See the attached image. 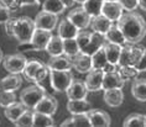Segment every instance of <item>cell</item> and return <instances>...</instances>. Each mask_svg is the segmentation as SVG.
I'll list each match as a JSON object with an SVG mask.
<instances>
[{"instance_id": "obj_1", "label": "cell", "mask_w": 146, "mask_h": 127, "mask_svg": "<svg viewBox=\"0 0 146 127\" xmlns=\"http://www.w3.org/2000/svg\"><path fill=\"white\" fill-rule=\"evenodd\" d=\"M116 24L123 31L127 43H131V45H137L146 35L145 20L142 19L141 15L134 11L123 14V16L116 21Z\"/></svg>"}, {"instance_id": "obj_2", "label": "cell", "mask_w": 146, "mask_h": 127, "mask_svg": "<svg viewBox=\"0 0 146 127\" xmlns=\"http://www.w3.org/2000/svg\"><path fill=\"white\" fill-rule=\"evenodd\" d=\"M35 30V20H32L31 17L27 16L17 17V19H15V22H14L13 37H15L19 43H27L31 41Z\"/></svg>"}, {"instance_id": "obj_3", "label": "cell", "mask_w": 146, "mask_h": 127, "mask_svg": "<svg viewBox=\"0 0 146 127\" xmlns=\"http://www.w3.org/2000/svg\"><path fill=\"white\" fill-rule=\"evenodd\" d=\"M46 95L45 88L35 83L34 85H30L25 88L20 94V101L23 103L27 109L34 110L35 106L38 104V101Z\"/></svg>"}, {"instance_id": "obj_4", "label": "cell", "mask_w": 146, "mask_h": 127, "mask_svg": "<svg viewBox=\"0 0 146 127\" xmlns=\"http://www.w3.org/2000/svg\"><path fill=\"white\" fill-rule=\"evenodd\" d=\"M50 79H51V85L54 91H66L72 82L74 80L73 74L71 70H56V69H50Z\"/></svg>"}, {"instance_id": "obj_5", "label": "cell", "mask_w": 146, "mask_h": 127, "mask_svg": "<svg viewBox=\"0 0 146 127\" xmlns=\"http://www.w3.org/2000/svg\"><path fill=\"white\" fill-rule=\"evenodd\" d=\"M26 63H27V59L23 53L10 54V56L5 57L4 59H3L4 68L9 72V73H14V74H21L23 73Z\"/></svg>"}, {"instance_id": "obj_6", "label": "cell", "mask_w": 146, "mask_h": 127, "mask_svg": "<svg viewBox=\"0 0 146 127\" xmlns=\"http://www.w3.org/2000/svg\"><path fill=\"white\" fill-rule=\"evenodd\" d=\"M58 22V15L48 11L42 10L41 13L37 14V16L35 17V26L36 28H42V30H48V31H53L57 27Z\"/></svg>"}, {"instance_id": "obj_7", "label": "cell", "mask_w": 146, "mask_h": 127, "mask_svg": "<svg viewBox=\"0 0 146 127\" xmlns=\"http://www.w3.org/2000/svg\"><path fill=\"white\" fill-rule=\"evenodd\" d=\"M67 19L71 20L79 30H87V27L90 26L92 16L83 8H77V9H73L72 11L68 13Z\"/></svg>"}, {"instance_id": "obj_8", "label": "cell", "mask_w": 146, "mask_h": 127, "mask_svg": "<svg viewBox=\"0 0 146 127\" xmlns=\"http://www.w3.org/2000/svg\"><path fill=\"white\" fill-rule=\"evenodd\" d=\"M124 8L120 4V1H108L104 0L103 6H102V15L107 16L113 22H116L120 17L123 16Z\"/></svg>"}, {"instance_id": "obj_9", "label": "cell", "mask_w": 146, "mask_h": 127, "mask_svg": "<svg viewBox=\"0 0 146 127\" xmlns=\"http://www.w3.org/2000/svg\"><path fill=\"white\" fill-rule=\"evenodd\" d=\"M52 37V31L42 30V28H36L31 38V46L36 51H46V47L48 45L50 39Z\"/></svg>"}, {"instance_id": "obj_10", "label": "cell", "mask_w": 146, "mask_h": 127, "mask_svg": "<svg viewBox=\"0 0 146 127\" xmlns=\"http://www.w3.org/2000/svg\"><path fill=\"white\" fill-rule=\"evenodd\" d=\"M103 78H104V72L103 69H93L87 73L86 78V85L89 91H99L103 89Z\"/></svg>"}, {"instance_id": "obj_11", "label": "cell", "mask_w": 146, "mask_h": 127, "mask_svg": "<svg viewBox=\"0 0 146 127\" xmlns=\"http://www.w3.org/2000/svg\"><path fill=\"white\" fill-rule=\"evenodd\" d=\"M89 90L87 88L84 80H73L69 88L66 90L68 100H76V99H87Z\"/></svg>"}, {"instance_id": "obj_12", "label": "cell", "mask_w": 146, "mask_h": 127, "mask_svg": "<svg viewBox=\"0 0 146 127\" xmlns=\"http://www.w3.org/2000/svg\"><path fill=\"white\" fill-rule=\"evenodd\" d=\"M125 79L121 77V74L118 70L110 72V73H104L103 78V90L109 89H123L125 85Z\"/></svg>"}, {"instance_id": "obj_13", "label": "cell", "mask_w": 146, "mask_h": 127, "mask_svg": "<svg viewBox=\"0 0 146 127\" xmlns=\"http://www.w3.org/2000/svg\"><path fill=\"white\" fill-rule=\"evenodd\" d=\"M79 32V28L72 22L71 20L62 19L57 25V35H60L62 38H76Z\"/></svg>"}, {"instance_id": "obj_14", "label": "cell", "mask_w": 146, "mask_h": 127, "mask_svg": "<svg viewBox=\"0 0 146 127\" xmlns=\"http://www.w3.org/2000/svg\"><path fill=\"white\" fill-rule=\"evenodd\" d=\"M57 107H58L57 100L54 99L53 96L47 95V94H46V95L38 101V104L35 106L34 111L42 112V114H47V115H51V116H52V115L56 114Z\"/></svg>"}, {"instance_id": "obj_15", "label": "cell", "mask_w": 146, "mask_h": 127, "mask_svg": "<svg viewBox=\"0 0 146 127\" xmlns=\"http://www.w3.org/2000/svg\"><path fill=\"white\" fill-rule=\"evenodd\" d=\"M72 64H73V68H74L78 73H82V74H87L89 70L93 69L92 57L88 56V54L82 53V52L72 58Z\"/></svg>"}, {"instance_id": "obj_16", "label": "cell", "mask_w": 146, "mask_h": 127, "mask_svg": "<svg viewBox=\"0 0 146 127\" xmlns=\"http://www.w3.org/2000/svg\"><path fill=\"white\" fill-rule=\"evenodd\" d=\"M47 67L48 69H56V70H71L73 68L72 64V58L61 54V56H54L51 57L50 61L47 62Z\"/></svg>"}, {"instance_id": "obj_17", "label": "cell", "mask_w": 146, "mask_h": 127, "mask_svg": "<svg viewBox=\"0 0 146 127\" xmlns=\"http://www.w3.org/2000/svg\"><path fill=\"white\" fill-rule=\"evenodd\" d=\"M87 115H88L90 123H92L93 127H108V126H110V123H111L110 116L103 110L92 109Z\"/></svg>"}, {"instance_id": "obj_18", "label": "cell", "mask_w": 146, "mask_h": 127, "mask_svg": "<svg viewBox=\"0 0 146 127\" xmlns=\"http://www.w3.org/2000/svg\"><path fill=\"white\" fill-rule=\"evenodd\" d=\"M67 110L72 115H83L88 114L92 110V104L87 99H76V100H68L67 103Z\"/></svg>"}, {"instance_id": "obj_19", "label": "cell", "mask_w": 146, "mask_h": 127, "mask_svg": "<svg viewBox=\"0 0 146 127\" xmlns=\"http://www.w3.org/2000/svg\"><path fill=\"white\" fill-rule=\"evenodd\" d=\"M114 24L111 20H109L107 16L104 15H97L92 17V21H90V27H92L93 32H97V34L100 35H105L107 31L111 27V25Z\"/></svg>"}, {"instance_id": "obj_20", "label": "cell", "mask_w": 146, "mask_h": 127, "mask_svg": "<svg viewBox=\"0 0 146 127\" xmlns=\"http://www.w3.org/2000/svg\"><path fill=\"white\" fill-rule=\"evenodd\" d=\"M23 84V78L20 74L10 73L0 80V90H8V91H16Z\"/></svg>"}, {"instance_id": "obj_21", "label": "cell", "mask_w": 146, "mask_h": 127, "mask_svg": "<svg viewBox=\"0 0 146 127\" xmlns=\"http://www.w3.org/2000/svg\"><path fill=\"white\" fill-rule=\"evenodd\" d=\"M104 101L108 106L118 107L124 101V93L121 89H109L104 90Z\"/></svg>"}, {"instance_id": "obj_22", "label": "cell", "mask_w": 146, "mask_h": 127, "mask_svg": "<svg viewBox=\"0 0 146 127\" xmlns=\"http://www.w3.org/2000/svg\"><path fill=\"white\" fill-rule=\"evenodd\" d=\"M104 38H105V41L111 42V43H116V45H120V46H124L127 43L125 36H124L123 31L120 30V27L118 26V24L111 25V27L109 28L107 31V34L104 35Z\"/></svg>"}, {"instance_id": "obj_23", "label": "cell", "mask_w": 146, "mask_h": 127, "mask_svg": "<svg viewBox=\"0 0 146 127\" xmlns=\"http://www.w3.org/2000/svg\"><path fill=\"white\" fill-rule=\"evenodd\" d=\"M131 94L140 103H146V79L135 78L131 84Z\"/></svg>"}, {"instance_id": "obj_24", "label": "cell", "mask_w": 146, "mask_h": 127, "mask_svg": "<svg viewBox=\"0 0 146 127\" xmlns=\"http://www.w3.org/2000/svg\"><path fill=\"white\" fill-rule=\"evenodd\" d=\"M103 48L105 51V54H107L109 63H113V64H115V66H118V62H119V58H120V53H121L123 46L105 41Z\"/></svg>"}, {"instance_id": "obj_25", "label": "cell", "mask_w": 146, "mask_h": 127, "mask_svg": "<svg viewBox=\"0 0 146 127\" xmlns=\"http://www.w3.org/2000/svg\"><path fill=\"white\" fill-rule=\"evenodd\" d=\"M26 110H27V107L25 106L21 101H20V103H17V101H16V103H14L13 105L5 107L4 114H5V117L8 118L9 121H11L13 123H15L17 121V118H19Z\"/></svg>"}, {"instance_id": "obj_26", "label": "cell", "mask_w": 146, "mask_h": 127, "mask_svg": "<svg viewBox=\"0 0 146 127\" xmlns=\"http://www.w3.org/2000/svg\"><path fill=\"white\" fill-rule=\"evenodd\" d=\"M46 52L48 53L51 57L64 54V52H63V38H62L60 35H52L48 45L46 47Z\"/></svg>"}, {"instance_id": "obj_27", "label": "cell", "mask_w": 146, "mask_h": 127, "mask_svg": "<svg viewBox=\"0 0 146 127\" xmlns=\"http://www.w3.org/2000/svg\"><path fill=\"white\" fill-rule=\"evenodd\" d=\"M104 43H105L104 35H100V34H97V32H93L92 39H90V42L88 43V46H87L86 48L82 51V53L88 54V56H92L94 52H97L98 49H100L102 47L104 46Z\"/></svg>"}, {"instance_id": "obj_28", "label": "cell", "mask_w": 146, "mask_h": 127, "mask_svg": "<svg viewBox=\"0 0 146 127\" xmlns=\"http://www.w3.org/2000/svg\"><path fill=\"white\" fill-rule=\"evenodd\" d=\"M104 0H87L82 4V8L86 10L92 17L100 15L102 14V6H103Z\"/></svg>"}, {"instance_id": "obj_29", "label": "cell", "mask_w": 146, "mask_h": 127, "mask_svg": "<svg viewBox=\"0 0 146 127\" xmlns=\"http://www.w3.org/2000/svg\"><path fill=\"white\" fill-rule=\"evenodd\" d=\"M63 52L68 57H76L81 53V48L78 46V42L76 38H64L63 39Z\"/></svg>"}, {"instance_id": "obj_30", "label": "cell", "mask_w": 146, "mask_h": 127, "mask_svg": "<svg viewBox=\"0 0 146 127\" xmlns=\"http://www.w3.org/2000/svg\"><path fill=\"white\" fill-rule=\"evenodd\" d=\"M67 9L64 6V4L61 1V0H46L42 4V10L52 14H56V15H60Z\"/></svg>"}, {"instance_id": "obj_31", "label": "cell", "mask_w": 146, "mask_h": 127, "mask_svg": "<svg viewBox=\"0 0 146 127\" xmlns=\"http://www.w3.org/2000/svg\"><path fill=\"white\" fill-rule=\"evenodd\" d=\"M90 57H92V66L94 69H103L107 66L108 58H107V54H105V51L103 47L100 49H98L97 52H94Z\"/></svg>"}, {"instance_id": "obj_32", "label": "cell", "mask_w": 146, "mask_h": 127, "mask_svg": "<svg viewBox=\"0 0 146 127\" xmlns=\"http://www.w3.org/2000/svg\"><path fill=\"white\" fill-rule=\"evenodd\" d=\"M42 64H43L42 62H38V61H30V62L27 61L26 66H25V69L23 72L25 78L29 79V80H31V82H34L36 74H37L40 68L42 67Z\"/></svg>"}, {"instance_id": "obj_33", "label": "cell", "mask_w": 146, "mask_h": 127, "mask_svg": "<svg viewBox=\"0 0 146 127\" xmlns=\"http://www.w3.org/2000/svg\"><path fill=\"white\" fill-rule=\"evenodd\" d=\"M54 125L51 115L34 111V126L35 127H52Z\"/></svg>"}, {"instance_id": "obj_34", "label": "cell", "mask_w": 146, "mask_h": 127, "mask_svg": "<svg viewBox=\"0 0 146 127\" xmlns=\"http://www.w3.org/2000/svg\"><path fill=\"white\" fill-rule=\"evenodd\" d=\"M131 51H133V46L130 45H124L121 53H120V58L118 62V67H127V66H133V57H131Z\"/></svg>"}, {"instance_id": "obj_35", "label": "cell", "mask_w": 146, "mask_h": 127, "mask_svg": "<svg viewBox=\"0 0 146 127\" xmlns=\"http://www.w3.org/2000/svg\"><path fill=\"white\" fill-rule=\"evenodd\" d=\"M124 127H145V115L131 114L124 120Z\"/></svg>"}, {"instance_id": "obj_36", "label": "cell", "mask_w": 146, "mask_h": 127, "mask_svg": "<svg viewBox=\"0 0 146 127\" xmlns=\"http://www.w3.org/2000/svg\"><path fill=\"white\" fill-rule=\"evenodd\" d=\"M15 126H19V127L34 126V111H31V109H27V110L17 118V121L15 122Z\"/></svg>"}, {"instance_id": "obj_37", "label": "cell", "mask_w": 146, "mask_h": 127, "mask_svg": "<svg viewBox=\"0 0 146 127\" xmlns=\"http://www.w3.org/2000/svg\"><path fill=\"white\" fill-rule=\"evenodd\" d=\"M16 103V94L14 91H8V90H0V106L8 107L10 105Z\"/></svg>"}, {"instance_id": "obj_38", "label": "cell", "mask_w": 146, "mask_h": 127, "mask_svg": "<svg viewBox=\"0 0 146 127\" xmlns=\"http://www.w3.org/2000/svg\"><path fill=\"white\" fill-rule=\"evenodd\" d=\"M92 36H93V32H88L86 30H79L76 39H77V42H78V46H79V48H81V52L86 48L87 46H88V43L90 42V39H92Z\"/></svg>"}, {"instance_id": "obj_39", "label": "cell", "mask_w": 146, "mask_h": 127, "mask_svg": "<svg viewBox=\"0 0 146 127\" xmlns=\"http://www.w3.org/2000/svg\"><path fill=\"white\" fill-rule=\"evenodd\" d=\"M72 125L73 127H77V126H81V127H89L92 126L90 123V120L88 117L87 114H83V115H72Z\"/></svg>"}, {"instance_id": "obj_40", "label": "cell", "mask_w": 146, "mask_h": 127, "mask_svg": "<svg viewBox=\"0 0 146 127\" xmlns=\"http://www.w3.org/2000/svg\"><path fill=\"white\" fill-rule=\"evenodd\" d=\"M119 73L121 74V77L125 79V80H129V79H133L134 80V79L136 78V75L139 74V70L134 66H127V67H120Z\"/></svg>"}, {"instance_id": "obj_41", "label": "cell", "mask_w": 146, "mask_h": 127, "mask_svg": "<svg viewBox=\"0 0 146 127\" xmlns=\"http://www.w3.org/2000/svg\"><path fill=\"white\" fill-rule=\"evenodd\" d=\"M120 4L126 11H134L139 6V0H120Z\"/></svg>"}, {"instance_id": "obj_42", "label": "cell", "mask_w": 146, "mask_h": 127, "mask_svg": "<svg viewBox=\"0 0 146 127\" xmlns=\"http://www.w3.org/2000/svg\"><path fill=\"white\" fill-rule=\"evenodd\" d=\"M9 19H11V9L0 6V24H5Z\"/></svg>"}, {"instance_id": "obj_43", "label": "cell", "mask_w": 146, "mask_h": 127, "mask_svg": "<svg viewBox=\"0 0 146 127\" xmlns=\"http://www.w3.org/2000/svg\"><path fill=\"white\" fill-rule=\"evenodd\" d=\"M134 67L139 70V73H140V72H146V48L144 51V53H142L141 58L139 59V62L135 64Z\"/></svg>"}, {"instance_id": "obj_44", "label": "cell", "mask_w": 146, "mask_h": 127, "mask_svg": "<svg viewBox=\"0 0 146 127\" xmlns=\"http://www.w3.org/2000/svg\"><path fill=\"white\" fill-rule=\"evenodd\" d=\"M15 5H16V8L37 5V0H15Z\"/></svg>"}, {"instance_id": "obj_45", "label": "cell", "mask_w": 146, "mask_h": 127, "mask_svg": "<svg viewBox=\"0 0 146 127\" xmlns=\"http://www.w3.org/2000/svg\"><path fill=\"white\" fill-rule=\"evenodd\" d=\"M14 22H15V19H9L4 24L5 25V31H6V35L9 36H13V32H14Z\"/></svg>"}, {"instance_id": "obj_46", "label": "cell", "mask_w": 146, "mask_h": 127, "mask_svg": "<svg viewBox=\"0 0 146 127\" xmlns=\"http://www.w3.org/2000/svg\"><path fill=\"white\" fill-rule=\"evenodd\" d=\"M0 6H4V8H9V9H16L15 0H0Z\"/></svg>"}, {"instance_id": "obj_47", "label": "cell", "mask_w": 146, "mask_h": 127, "mask_svg": "<svg viewBox=\"0 0 146 127\" xmlns=\"http://www.w3.org/2000/svg\"><path fill=\"white\" fill-rule=\"evenodd\" d=\"M116 67L118 66H115V64H113V63H107V66H105L103 68V72L104 73H110V72H115L116 70Z\"/></svg>"}, {"instance_id": "obj_48", "label": "cell", "mask_w": 146, "mask_h": 127, "mask_svg": "<svg viewBox=\"0 0 146 127\" xmlns=\"http://www.w3.org/2000/svg\"><path fill=\"white\" fill-rule=\"evenodd\" d=\"M61 1L64 4L66 8H71V6L76 3V0H61Z\"/></svg>"}, {"instance_id": "obj_49", "label": "cell", "mask_w": 146, "mask_h": 127, "mask_svg": "<svg viewBox=\"0 0 146 127\" xmlns=\"http://www.w3.org/2000/svg\"><path fill=\"white\" fill-rule=\"evenodd\" d=\"M139 6H140L144 11H146V0H139Z\"/></svg>"}, {"instance_id": "obj_50", "label": "cell", "mask_w": 146, "mask_h": 127, "mask_svg": "<svg viewBox=\"0 0 146 127\" xmlns=\"http://www.w3.org/2000/svg\"><path fill=\"white\" fill-rule=\"evenodd\" d=\"M3 59H4V56H3V51L0 48V64L3 63Z\"/></svg>"}, {"instance_id": "obj_51", "label": "cell", "mask_w": 146, "mask_h": 127, "mask_svg": "<svg viewBox=\"0 0 146 127\" xmlns=\"http://www.w3.org/2000/svg\"><path fill=\"white\" fill-rule=\"evenodd\" d=\"M45 1H46V0H37V5H42Z\"/></svg>"}, {"instance_id": "obj_52", "label": "cell", "mask_w": 146, "mask_h": 127, "mask_svg": "<svg viewBox=\"0 0 146 127\" xmlns=\"http://www.w3.org/2000/svg\"><path fill=\"white\" fill-rule=\"evenodd\" d=\"M87 0H76V3H78V4H83V3H86Z\"/></svg>"}, {"instance_id": "obj_53", "label": "cell", "mask_w": 146, "mask_h": 127, "mask_svg": "<svg viewBox=\"0 0 146 127\" xmlns=\"http://www.w3.org/2000/svg\"><path fill=\"white\" fill-rule=\"evenodd\" d=\"M108 1H120V0H108Z\"/></svg>"}, {"instance_id": "obj_54", "label": "cell", "mask_w": 146, "mask_h": 127, "mask_svg": "<svg viewBox=\"0 0 146 127\" xmlns=\"http://www.w3.org/2000/svg\"><path fill=\"white\" fill-rule=\"evenodd\" d=\"M145 127H146V115H145Z\"/></svg>"}]
</instances>
